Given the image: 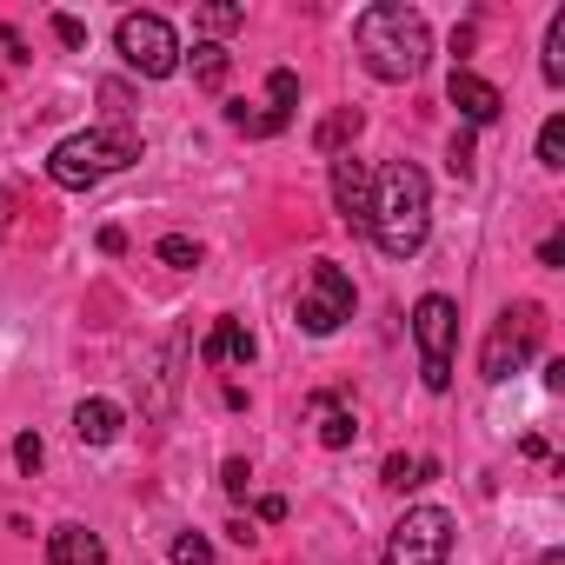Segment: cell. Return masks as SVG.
<instances>
[{
    "instance_id": "obj_12",
    "label": "cell",
    "mask_w": 565,
    "mask_h": 565,
    "mask_svg": "<svg viewBox=\"0 0 565 565\" xmlns=\"http://www.w3.org/2000/svg\"><path fill=\"white\" fill-rule=\"evenodd\" d=\"M47 558H54V565H107V545H100V532H87V525H54V532H47Z\"/></svg>"
},
{
    "instance_id": "obj_14",
    "label": "cell",
    "mask_w": 565,
    "mask_h": 565,
    "mask_svg": "<svg viewBox=\"0 0 565 565\" xmlns=\"http://www.w3.org/2000/svg\"><path fill=\"white\" fill-rule=\"evenodd\" d=\"M360 127H366V114H360V107H333V114L320 120V134H313V153H327V160H340V153H353V140H360Z\"/></svg>"
},
{
    "instance_id": "obj_8",
    "label": "cell",
    "mask_w": 565,
    "mask_h": 565,
    "mask_svg": "<svg viewBox=\"0 0 565 565\" xmlns=\"http://www.w3.org/2000/svg\"><path fill=\"white\" fill-rule=\"evenodd\" d=\"M114 47H120V61H127L140 81H167V74L180 67V34H173L160 14H120Z\"/></svg>"
},
{
    "instance_id": "obj_21",
    "label": "cell",
    "mask_w": 565,
    "mask_h": 565,
    "mask_svg": "<svg viewBox=\"0 0 565 565\" xmlns=\"http://www.w3.org/2000/svg\"><path fill=\"white\" fill-rule=\"evenodd\" d=\"M539 167H545V173L565 167V114H552V120L539 127Z\"/></svg>"
},
{
    "instance_id": "obj_25",
    "label": "cell",
    "mask_w": 565,
    "mask_h": 565,
    "mask_svg": "<svg viewBox=\"0 0 565 565\" xmlns=\"http://www.w3.org/2000/svg\"><path fill=\"white\" fill-rule=\"evenodd\" d=\"M14 459H21V472L34 479V472L47 466V446H41V433H21V439H14Z\"/></svg>"
},
{
    "instance_id": "obj_11",
    "label": "cell",
    "mask_w": 565,
    "mask_h": 565,
    "mask_svg": "<svg viewBox=\"0 0 565 565\" xmlns=\"http://www.w3.org/2000/svg\"><path fill=\"white\" fill-rule=\"evenodd\" d=\"M200 360H206V366H246V360H253V333H246V320L220 313L213 333H206V347H200Z\"/></svg>"
},
{
    "instance_id": "obj_2",
    "label": "cell",
    "mask_w": 565,
    "mask_h": 565,
    "mask_svg": "<svg viewBox=\"0 0 565 565\" xmlns=\"http://www.w3.org/2000/svg\"><path fill=\"white\" fill-rule=\"evenodd\" d=\"M433 233V186L413 160H393L373 173V239L386 259H413Z\"/></svg>"
},
{
    "instance_id": "obj_20",
    "label": "cell",
    "mask_w": 565,
    "mask_h": 565,
    "mask_svg": "<svg viewBox=\"0 0 565 565\" xmlns=\"http://www.w3.org/2000/svg\"><path fill=\"white\" fill-rule=\"evenodd\" d=\"M539 67H545L552 87H565V8H558L552 28H545V61H539Z\"/></svg>"
},
{
    "instance_id": "obj_5",
    "label": "cell",
    "mask_w": 565,
    "mask_h": 565,
    "mask_svg": "<svg viewBox=\"0 0 565 565\" xmlns=\"http://www.w3.org/2000/svg\"><path fill=\"white\" fill-rule=\"evenodd\" d=\"M452 340H459V307L446 294H426L413 307V347H419V380L433 393L452 386Z\"/></svg>"
},
{
    "instance_id": "obj_13",
    "label": "cell",
    "mask_w": 565,
    "mask_h": 565,
    "mask_svg": "<svg viewBox=\"0 0 565 565\" xmlns=\"http://www.w3.org/2000/svg\"><path fill=\"white\" fill-rule=\"evenodd\" d=\"M120 426H127V413H120L114 399H81V413H74L81 446H114V439H120Z\"/></svg>"
},
{
    "instance_id": "obj_23",
    "label": "cell",
    "mask_w": 565,
    "mask_h": 565,
    "mask_svg": "<svg viewBox=\"0 0 565 565\" xmlns=\"http://www.w3.org/2000/svg\"><path fill=\"white\" fill-rule=\"evenodd\" d=\"M160 259H167V266H200V239L167 233V239H160Z\"/></svg>"
},
{
    "instance_id": "obj_27",
    "label": "cell",
    "mask_w": 565,
    "mask_h": 565,
    "mask_svg": "<svg viewBox=\"0 0 565 565\" xmlns=\"http://www.w3.org/2000/svg\"><path fill=\"white\" fill-rule=\"evenodd\" d=\"M452 173H459V180H472V134H466V127L452 134Z\"/></svg>"
},
{
    "instance_id": "obj_24",
    "label": "cell",
    "mask_w": 565,
    "mask_h": 565,
    "mask_svg": "<svg viewBox=\"0 0 565 565\" xmlns=\"http://www.w3.org/2000/svg\"><path fill=\"white\" fill-rule=\"evenodd\" d=\"M173 565H213V545H206L200 532H180V539H173Z\"/></svg>"
},
{
    "instance_id": "obj_29",
    "label": "cell",
    "mask_w": 565,
    "mask_h": 565,
    "mask_svg": "<svg viewBox=\"0 0 565 565\" xmlns=\"http://www.w3.org/2000/svg\"><path fill=\"white\" fill-rule=\"evenodd\" d=\"M8 226H14V193L0 186V233H8Z\"/></svg>"
},
{
    "instance_id": "obj_26",
    "label": "cell",
    "mask_w": 565,
    "mask_h": 565,
    "mask_svg": "<svg viewBox=\"0 0 565 565\" xmlns=\"http://www.w3.org/2000/svg\"><path fill=\"white\" fill-rule=\"evenodd\" d=\"M220 486H226V499H246V486H253V466H246V459H226V466H220Z\"/></svg>"
},
{
    "instance_id": "obj_1",
    "label": "cell",
    "mask_w": 565,
    "mask_h": 565,
    "mask_svg": "<svg viewBox=\"0 0 565 565\" xmlns=\"http://www.w3.org/2000/svg\"><path fill=\"white\" fill-rule=\"evenodd\" d=\"M353 47H360V67L373 81H413L433 54V28L419 8H406V0H380V8H366L353 21Z\"/></svg>"
},
{
    "instance_id": "obj_16",
    "label": "cell",
    "mask_w": 565,
    "mask_h": 565,
    "mask_svg": "<svg viewBox=\"0 0 565 565\" xmlns=\"http://www.w3.org/2000/svg\"><path fill=\"white\" fill-rule=\"evenodd\" d=\"M313 419H320V446H333V452L360 439V426H353V413H347V406H340L333 393H313Z\"/></svg>"
},
{
    "instance_id": "obj_4",
    "label": "cell",
    "mask_w": 565,
    "mask_h": 565,
    "mask_svg": "<svg viewBox=\"0 0 565 565\" xmlns=\"http://www.w3.org/2000/svg\"><path fill=\"white\" fill-rule=\"evenodd\" d=\"M539 333H545V313H539L532 300L505 307L499 327H492L486 347H479V380H486V386H505L512 373H525V360L539 353Z\"/></svg>"
},
{
    "instance_id": "obj_28",
    "label": "cell",
    "mask_w": 565,
    "mask_h": 565,
    "mask_svg": "<svg viewBox=\"0 0 565 565\" xmlns=\"http://www.w3.org/2000/svg\"><path fill=\"white\" fill-rule=\"evenodd\" d=\"M54 34H61V47H87V28L74 14H54Z\"/></svg>"
},
{
    "instance_id": "obj_30",
    "label": "cell",
    "mask_w": 565,
    "mask_h": 565,
    "mask_svg": "<svg viewBox=\"0 0 565 565\" xmlns=\"http://www.w3.org/2000/svg\"><path fill=\"white\" fill-rule=\"evenodd\" d=\"M539 565H565V552H558V545H552V552H545V558H539Z\"/></svg>"
},
{
    "instance_id": "obj_7",
    "label": "cell",
    "mask_w": 565,
    "mask_h": 565,
    "mask_svg": "<svg viewBox=\"0 0 565 565\" xmlns=\"http://www.w3.org/2000/svg\"><path fill=\"white\" fill-rule=\"evenodd\" d=\"M353 273L347 266H333V259H313V273H307V294H300V333H313V340H327V333H340L347 320H353Z\"/></svg>"
},
{
    "instance_id": "obj_15",
    "label": "cell",
    "mask_w": 565,
    "mask_h": 565,
    "mask_svg": "<svg viewBox=\"0 0 565 565\" xmlns=\"http://www.w3.org/2000/svg\"><path fill=\"white\" fill-rule=\"evenodd\" d=\"M180 353H186V347L167 340L160 360L147 366V386H153V393H147V419H167V413H173V366H180Z\"/></svg>"
},
{
    "instance_id": "obj_3",
    "label": "cell",
    "mask_w": 565,
    "mask_h": 565,
    "mask_svg": "<svg viewBox=\"0 0 565 565\" xmlns=\"http://www.w3.org/2000/svg\"><path fill=\"white\" fill-rule=\"evenodd\" d=\"M134 160H140V134H134L127 120H114V127H87V134L61 140V147L47 153V180L67 186V193H81V186H100L107 173H120V167H134Z\"/></svg>"
},
{
    "instance_id": "obj_19",
    "label": "cell",
    "mask_w": 565,
    "mask_h": 565,
    "mask_svg": "<svg viewBox=\"0 0 565 565\" xmlns=\"http://www.w3.org/2000/svg\"><path fill=\"white\" fill-rule=\"evenodd\" d=\"M266 100H273L266 114H273L279 127H287V120H294V107H300V81H294L287 67H273V74H266Z\"/></svg>"
},
{
    "instance_id": "obj_22",
    "label": "cell",
    "mask_w": 565,
    "mask_h": 565,
    "mask_svg": "<svg viewBox=\"0 0 565 565\" xmlns=\"http://www.w3.org/2000/svg\"><path fill=\"white\" fill-rule=\"evenodd\" d=\"M246 21V8H233V0H213V8H200V28L206 34H233Z\"/></svg>"
},
{
    "instance_id": "obj_17",
    "label": "cell",
    "mask_w": 565,
    "mask_h": 565,
    "mask_svg": "<svg viewBox=\"0 0 565 565\" xmlns=\"http://www.w3.org/2000/svg\"><path fill=\"white\" fill-rule=\"evenodd\" d=\"M226 74H233V54H226L220 41H200V47H193V81H200L206 94H220Z\"/></svg>"
},
{
    "instance_id": "obj_9",
    "label": "cell",
    "mask_w": 565,
    "mask_h": 565,
    "mask_svg": "<svg viewBox=\"0 0 565 565\" xmlns=\"http://www.w3.org/2000/svg\"><path fill=\"white\" fill-rule=\"evenodd\" d=\"M333 206L353 233H373V167L366 160H353V153L333 160Z\"/></svg>"
},
{
    "instance_id": "obj_10",
    "label": "cell",
    "mask_w": 565,
    "mask_h": 565,
    "mask_svg": "<svg viewBox=\"0 0 565 565\" xmlns=\"http://www.w3.org/2000/svg\"><path fill=\"white\" fill-rule=\"evenodd\" d=\"M446 100L459 107V120H466V134H472V127H492V120L505 114V94H499L492 81H479L472 67H452V81H446Z\"/></svg>"
},
{
    "instance_id": "obj_6",
    "label": "cell",
    "mask_w": 565,
    "mask_h": 565,
    "mask_svg": "<svg viewBox=\"0 0 565 565\" xmlns=\"http://www.w3.org/2000/svg\"><path fill=\"white\" fill-rule=\"evenodd\" d=\"M446 558H452V512L446 505H413L380 552V565H446Z\"/></svg>"
},
{
    "instance_id": "obj_18",
    "label": "cell",
    "mask_w": 565,
    "mask_h": 565,
    "mask_svg": "<svg viewBox=\"0 0 565 565\" xmlns=\"http://www.w3.org/2000/svg\"><path fill=\"white\" fill-rule=\"evenodd\" d=\"M433 472H439V466H433V459H406V452H393V459H386V466H380V479H386V486H393V492H413V486H426V479H433Z\"/></svg>"
}]
</instances>
